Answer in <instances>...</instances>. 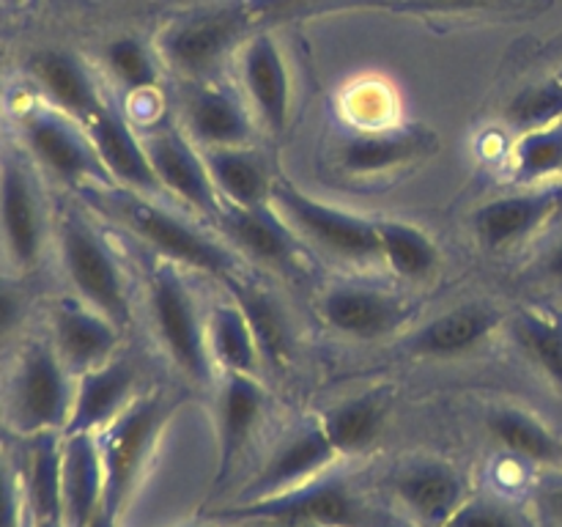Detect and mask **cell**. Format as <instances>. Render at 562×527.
I'll return each mask as SVG.
<instances>
[{"label": "cell", "instance_id": "1", "mask_svg": "<svg viewBox=\"0 0 562 527\" xmlns=\"http://www.w3.org/2000/svg\"><path fill=\"white\" fill-rule=\"evenodd\" d=\"M75 401V373L53 340H27L5 368L0 406L3 421L20 437L64 434Z\"/></svg>", "mask_w": 562, "mask_h": 527}, {"label": "cell", "instance_id": "2", "mask_svg": "<svg viewBox=\"0 0 562 527\" xmlns=\"http://www.w3.org/2000/svg\"><path fill=\"white\" fill-rule=\"evenodd\" d=\"M212 519L228 525L241 522L280 527H387L379 511H373L349 483L329 472L272 497L245 500L212 511Z\"/></svg>", "mask_w": 562, "mask_h": 527}, {"label": "cell", "instance_id": "3", "mask_svg": "<svg viewBox=\"0 0 562 527\" xmlns=\"http://www.w3.org/2000/svg\"><path fill=\"white\" fill-rule=\"evenodd\" d=\"M173 412L176 401L165 393L135 395V401L97 434L104 464L102 511H108L115 522H121L137 483L146 475L148 461Z\"/></svg>", "mask_w": 562, "mask_h": 527}, {"label": "cell", "instance_id": "4", "mask_svg": "<svg viewBox=\"0 0 562 527\" xmlns=\"http://www.w3.org/2000/svg\"><path fill=\"white\" fill-rule=\"evenodd\" d=\"M252 22L256 16L247 0L190 11L159 33V58L187 80H209L214 69L241 47Z\"/></svg>", "mask_w": 562, "mask_h": 527}, {"label": "cell", "instance_id": "5", "mask_svg": "<svg viewBox=\"0 0 562 527\" xmlns=\"http://www.w3.org/2000/svg\"><path fill=\"white\" fill-rule=\"evenodd\" d=\"M148 311L170 362L192 382H212L217 368L209 355L206 318L198 311L195 294L176 264L159 261L148 272Z\"/></svg>", "mask_w": 562, "mask_h": 527}, {"label": "cell", "instance_id": "6", "mask_svg": "<svg viewBox=\"0 0 562 527\" xmlns=\"http://www.w3.org/2000/svg\"><path fill=\"white\" fill-rule=\"evenodd\" d=\"M115 214L137 239L159 253L162 261L198 269V272L225 280V283L236 278V256L228 247L198 231L195 225L181 220L170 209L159 206L148 195H140V192L121 195L115 201Z\"/></svg>", "mask_w": 562, "mask_h": 527}, {"label": "cell", "instance_id": "7", "mask_svg": "<svg viewBox=\"0 0 562 527\" xmlns=\"http://www.w3.org/2000/svg\"><path fill=\"white\" fill-rule=\"evenodd\" d=\"M58 250L77 300L124 329L132 322L130 289L119 258L104 245L99 231L80 214H64L58 225Z\"/></svg>", "mask_w": 562, "mask_h": 527}, {"label": "cell", "instance_id": "8", "mask_svg": "<svg viewBox=\"0 0 562 527\" xmlns=\"http://www.w3.org/2000/svg\"><path fill=\"white\" fill-rule=\"evenodd\" d=\"M22 152L66 184L110 181L86 126L47 102H31L16 115Z\"/></svg>", "mask_w": 562, "mask_h": 527}, {"label": "cell", "instance_id": "9", "mask_svg": "<svg viewBox=\"0 0 562 527\" xmlns=\"http://www.w3.org/2000/svg\"><path fill=\"white\" fill-rule=\"evenodd\" d=\"M274 209L285 217V223L318 245L322 250L355 264L382 261L379 256V231L376 220H368L362 214L346 212V209L324 203L318 198L307 195L300 187L285 179H274L272 198Z\"/></svg>", "mask_w": 562, "mask_h": 527}, {"label": "cell", "instance_id": "10", "mask_svg": "<svg viewBox=\"0 0 562 527\" xmlns=\"http://www.w3.org/2000/svg\"><path fill=\"white\" fill-rule=\"evenodd\" d=\"M0 245L16 272H33L47 245L42 195L16 148L0 154Z\"/></svg>", "mask_w": 562, "mask_h": 527}, {"label": "cell", "instance_id": "11", "mask_svg": "<svg viewBox=\"0 0 562 527\" xmlns=\"http://www.w3.org/2000/svg\"><path fill=\"white\" fill-rule=\"evenodd\" d=\"M236 69H239L241 91L256 119L272 135H280L289 126L294 88H291V71L278 38L267 31L247 36L236 49Z\"/></svg>", "mask_w": 562, "mask_h": 527}, {"label": "cell", "instance_id": "12", "mask_svg": "<svg viewBox=\"0 0 562 527\" xmlns=\"http://www.w3.org/2000/svg\"><path fill=\"white\" fill-rule=\"evenodd\" d=\"M143 146H146L154 173L165 192H173L198 212L217 217L223 201L209 176L203 152L190 141L184 130H176L170 124L157 126L143 137Z\"/></svg>", "mask_w": 562, "mask_h": 527}, {"label": "cell", "instance_id": "13", "mask_svg": "<svg viewBox=\"0 0 562 527\" xmlns=\"http://www.w3.org/2000/svg\"><path fill=\"white\" fill-rule=\"evenodd\" d=\"M338 459L340 453L335 450L327 431H324L322 421L296 428L274 448V453L269 456L261 472L247 483L236 503L272 497V494L289 492V489L302 486V483L316 481V478L327 475Z\"/></svg>", "mask_w": 562, "mask_h": 527}, {"label": "cell", "instance_id": "14", "mask_svg": "<svg viewBox=\"0 0 562 527\" xmlns=\"http://www.w3.org/2000/svg\"><path fill=\"white\" fill-rule=\"evenodd\" d=\"M322 318L340 335L379 340L401 329L412 307L393 291L366 283H338L322 296Z\"/></svg>", "mask_w": 562, "mask_h": 527}, {"label": "cell", "instance_id": "15", "mask_svg": "<svg viewBox=\"0 0 562 527\" xmlns=\"http://www.w3.org/2000/svg\"><path fill=\"white\" fill-rule=\"evenodd\" d=\"M49 340L75 377L113 360L121 327L82 300H60L49 311Z\"/></svg>", "mask_w": 562, "mask_h": 527}, {"label": "cell", "instance_id": "16", "mask_svg": "<svg viewBox=\"0 0 562 527\" xmlns=\"http://www.w3.org/2000/svg\"><path fill=\"white\" fill-rule=\"evenodd\" d=\"M267 412V393L256 373H223L217 395V472L214 489L223 486L236 461L250 445Z\"/></svg>", "mask_w": 562, "mask_h": 527}, {"label": "cell", "instance_id": "17", "mask_svg": "<svg viewBox=\"0 0 562 527\" xmlns=\"http://www.w3.org/2000/svg\"><path fill=\"white\" fill-rule=\"evenodd\" d=\"M562 206V187H532L514 195L494 198L472 214L475 236L488 250H508L530 239Z\"/></svg>", "mask_w": 562, "mask_h": 527}, {"label": "cell", "instance_id": "18", "mask_svg": "<svg viewBox=\"0 0 562 527\" xmlns=\"http://www.w3.org/2000/svg\"><path fill=\"white\" fill-rule=\"evenodd\" d=\"M82 126H86L113 184L135 190L140 195L162 192V184H159L146 146H143V137L135 135V130L126 124V119L113 104L104 102V108L97 110Z\"/></svg>", "mask_w": 562, "mask_h": 527}, {"label": "cell", "instance_id": "19", "mask_svg": "<svg viewBox=\"0 0 562 527\" xmlns=\"http://www.w3.org/2000/svg\"><path fill=\"white\" fill-rule=\"evenodd\" d=\"M398 503L426 527H445L467 503V481L453 464L439 459L412 461L395 475Z\"/></svg>", "mask_w": 562, "mask_h": 527}, {"label": "cell", "instance_id": "20", "mask_svg": "<svg viewBox=\"0 0 562 527\" xmlns=\"http://www.w3.org/2000/svg\"><path fill=\"white\" fill-rule=\"evenodd\" d=\"M184 132L198 148L247 146L252 119L239 93L217 82H192L184 99Z\"/></svg>", "mask_w": 562, "mask_h": 527}, {"label": "cell", "instance_id": "21", "mask_svg": "<svg viewBox=\"0 0 562 527\" xmlns=\"http://www.w3.org/2000/svg\"><path fill=\"white\" fill-rule=\"evenodd\" d=\"M27 75L38 86L44 102L64 110L80 124H86L108 102L88 66L69 49L47 47L33 53L27 58Z\"/></svg>", "mask_w": 562, "mask_h": 527}, {"label": "cell", "instance_id": "22", "mask_svg": "<svg viewBox=\"0 0 562 527\" xmlns=\"http://www.w3.org/2000/svg\"><path fill=\"white\" fill-rule=\"evenodd\" d=\"M135 371L124 360L75 377V401L64 434H99L135 401Z\"/></svg>", "mask_w": 562, "mask_h": 527}, {"label": "cell", "instance_id": "23", "mask_svg": "<svg viewBox=\"0 0 562 527\" xmlns=\"http://www.w3.org/2000/svg\"><path fill=\"white\" fill-rule=\"evenodd\" d=\"M214 220L220 223L223 234L252 261L280 269L296 261L294 228L285 223V217L272 203H263V206L223 203Z\"/></svg>", "mask_w": 562, "mask_h": 527}, {"label": "cell", "instance_id": "24", "mask_svg": "<svg viewBox=\"0 0 562 527\" xmlns=\"http://www.w3.org/2000/svg\"><path fill=\"white\" fill-rule=\"evenodd\" d=\"M64 527H88L104 503V464L97 434H64L60 453Z\"/></svg>", "mask_w": 562, "mask_h": 527}, {"label": "cell", "instance_id": "25", "mask_svg": "<svg viewBox=\"0 0 562 527\" xmlns=\"http://www.w3.org/2000/svg\"><path fill=\"white\" fill-rule=\"evenodd\" d=\"M499 322H503V316L492 305L467 302V305L439 313L437 318L423 324L417 333H412L406 340V351L412 357H434V360L470 355L472 349L492 338Z\"/></svg>", "mask_w": 562, "mask_h": 527}, {"label": "cell", "instance_id": "26", "mask_svg": "<svg viewBox=\"0 0 562 527\" xmlns=\"http://www.w3.org/2000/svg\"><path fill=\"white\" fill-rule=\"evenodd\" d=\"M439 146L437 137L420 126H398V130H371L349 135L338 148L344 170L355 176H379L398 170L415 159L428 157Z\"/></svg>", "mask_w": 562, "mask_h": 527}, {"label": "cell", "instance_id": "27", "mask_svg": "<svg viewBox=\"0 0 562 527\" xmlns=\"http://www.w3.org/2000/svg\"><path fill=\"white\" fill-rule=\"evenodd\" d=\"M217 195L231 206H263L272 198L274 179L267 162L247 146L201 148Z\"/></svg>", "mask_w": 562, "mask_h": 527}, {"label": "cell", "instance_id": "28", "mask_svg": "<svg viewBox=\"0 0 562 527\" xmlns=\"http://www.w3.org/2000/svg\"><path fill=\"white\" fill-rule=\"evenodd\" d=\"M206 344L214 368L223 373H256L263 362L256 329L239 302L212 307L206 316Z\"/></svg>", "mask_w": 562, "mask_h": 527}, {"label": "cell", "instance_id": "29", "mask_svg": "<svg viewBox=\"0 0 562 527\" xmlns=\"http://www.w3.org/2000/svg\"><path fill=\"white\" fill-rule=\"evenodd\" d=\"M318 421L340 456H360L382 437L387 423V395L382 390H366L355 399L340 401Z\"/></svg>", "mask_w": 562, "mask_h": 527}, {"label": "cell", "instance_id": "30", "mask_svg": "<svg viewBox=\"0 0 562 527\" xmlns=\"http://www.w3.org/2000/svg\"><path fill=\"white\" fill-rule=\"evenodd\" d=\"M60 453H64V434H42V437L31 439L27 467L25 475H22L27 519L31 522H64Z\"/></svg>", "mask_w": 562, "mask_h": 527}, {"label": "cell", "instance_id": "31", "mask_svg": "<svg viewBox=\"0 0 562 527\" xmlns=\"http://www.w3.org/2000/svg\"><path fill=\"white\" fill-rule=\"evenodd\" d=\"M486 426L488 434L516 459H525L530 464H560L562 461V439L532 412L503 406L488 415Z\"/></svg>", "mask_w": 562, "mask_h": 527}, {"label": "cell", "instance_id": "32", "mask_svg": "<svg viewBox=\"0 0 562 527\" xmlns=\"http://www.w3.org/2000/svg\"><path fill=\"white\" fill-rule=\"evenodd\" d=\"M379 256L404 280H426L439 269V247L431 236L404 220H376Z\"/></svg>", "mask_w": 562, "mask_h": 527}, {"label": "cell", "instance_id": "33", "mask_svg": "<svg viewBox=\"0 0 562 527\" xmlns=\"http://www.w3.org/2000/svg\"><path fill=\"white\" fill-rule=\"evenodd\" d=\"M510 335L532 368L562 395V313L521 311L510 322Z\"/></svg>", "mask_w": 562, "mask_h": 527}, {"label": "cell", "instance_id": "34", "mask_svg": "<svg viewBox=\"0 0 562 527\" xmlns=\"http://www.w3.org/2000/svg\"><path fill=\"white\" fill-rule=\"evenodd\" d=\"M510 170L519 184H541L562 176V121L519 132L510 148Z\"/></svg>", "mask_w": 562, "mask_h": 527}, {"label": "cell", "instance_id": "35", "mask_svg": "<svg viewBox=\"0 0 562 527\" xmlns=\"http://www.w3.org/2000/svg\"><path fill=\"white\" fill-rule=\"evenodd\" d=\"M104 66L113 80L132 97L151 93L159 82V66L146 42L137 36H115L104 47Z\"/></svg>", "mask_w": 562, "mask_h": 527}, {"label": "cell", "instance_id": "36", "mask_svg": "<svg viewBox=\"0 0 562 527\" xmlns=\"http://www.w3.org/2000/svg\"><path fill=\"white\" fill-rule=\"evenodd\" d=\"M514 130L530 132L562 121V77H547L519 88L503 110Z\"/></svg>", "mask_w": 562, "mask_h": 527}, {"label": "cell", "instance_id": "37", "mask_svg": "<svg viewBox=\"0 0 562 527\" xmlns=\"http://www.w3.org/2000/svg\"><path fill=\"white\" fill-rule=\"evenodd\" d=\"M228 285L234 289L236 302H239L241 311L250 318L252 329H256L258 346H261V360L283 362L285 351H289V333H285V324L280 318L278 305L269 296L258 294L250 285L241 283L239 278L231 280Z\"/></svg>", "mask_w": 562, "mask_h": 527}, {"label": "cell", "instance_id": "38", "mask_svg": "<svg viewBox=\"0 0 562 527\" xmlns=\"http://www.w3.org/2000/svg\"><path fill=\"white\" fill-rule=\"evenodd\" d=\"M445 527H525L514 508L499 500H467Z\"/></svg>", "mask_w": 562, "mask_h": 527}, {"label": "cell", "instance_id": "39", "mask_svg": "<svg viewBox=\"0 0 562 527\" xmlns=\"http://www.w3.org/2000/svg\"><path fill=\"white\" fill-rule=\"evenodd\" d=\"M27 525V505L25 489H22V475L11 467L5 453L0 450V527H25Z\"/></svg>", "mask_w": 562, "mask_h": 527}, {"label": "cell", "instance_id": "40", "mask_svg": "<svg viewBox=\"0 0 562 527\" xmlns=\"http://www.w3.org/2000/svg\"><path fill=\"white\" fill-rule=\"evenodd\" d=\"M519 0H395L393 9L415 14H472V11L514 9Z\"/></svg>", "mask_w": 562, "mask_h": 527}, {"label": "cell", "instance_id": "41", "mask_svg": "<svg viewBox=\"0 0 562 527\" xmlns=\"http://www.w3.org/2000/svg\"><path fill=\"white\" fill-rule=\"evenodd\" d=\"M25 318V296L11 280L0 278V340L9 338Z\"/></svg>", "mask_w": 562, "mask_h": 527}, {"label": "cell", "instance_id": "42", "mask_svg": "<svg viewBox=\"0 0 562 527\" xmlns=\"http://www.w3.org/2000/svg\"><path fill=\"white\" fill-rule=\"evenodd\" d=\"M324 3V0H247L252 16L261 20V16H269V20H278L283 14H302L307 5Z\"/></svg>", "mask_w": 562, "mask_h": 527}, {"label": "cell", "instance_id": "43", "mask_svg": "<svg viewBox=\"0 0 562 527\" xmlns=\"http://www.w3.org/2000/svg\"><path fill=\"white\" fill-rule=\"evenodd\" d=\"M538 508L549 519L562 522V472L543 478L541 489H538Z\"/></svg>", "mask_w": 562, "mask_h": 527}, {"label": "cell", "instance_id": "44", "mask_svg": "<svg viewBox=\"0 0 562 527\" xmlns=\"http://www.w3.org/2000/svg\"><path fill=\"white\" fill-rule=\"evenodd\" d=\"M538 272H541V278H547L549 283L562 285V236L552 247H549L547 253H543Z\"/></svg>", "mask_w": 562, "mask_h": 527}, {"label": "cell", "instance_id": "45", "mask_svg": "<svg viewBox=\"0 0 562 527\" xmlns=\"http://www.w3.org/2000/svg\"><path fill=\"white\" fill-rule=\"evenodd\" d=\"M119 525H121V522H115L113 516L108 514V511L99 508V511H97V516H93L91 525H88V527H119Z\"/></svg>", "mask_w": 562, "mask_h": 527}, {"label": "cell", "instance_id": "46", "mask_svg": "<svg viewBox=\"0 0 562 527\" xmlns=\"http://www.w3.org/2000/svg\"><path fill=\"white\" fill-rule=\"evenodd\" d=\"M31 527H64V522H31Z\"/></svg>", "mask_w": 562, "mask_h": 527}, {"label": "cell", "instance_id": "47", "mask_svg": "<svg viewBox=\"0 0 562 527\" xmlns=\"http://www.w3.org/2000/svg\"><path fill=\"white\" fill-rule=\"evenodd\" d=\"M5 3H27V0H5Z\"/></svg>", "mask_w": 562, "mask_h": 527}, {"label": "cell", "instance_id": "48", "mask_svg": "<svg viewBox=\"0 0 562 527\" xmlns=\"http://www.w3.org/2000/svg\"><path fill=\"white\" fill-rule=\"evenodd\" d=\"M25 527H31V519H27V525Z\"/></svg>", "mask_w": 562, "mask_h": 527}]
</instances>
